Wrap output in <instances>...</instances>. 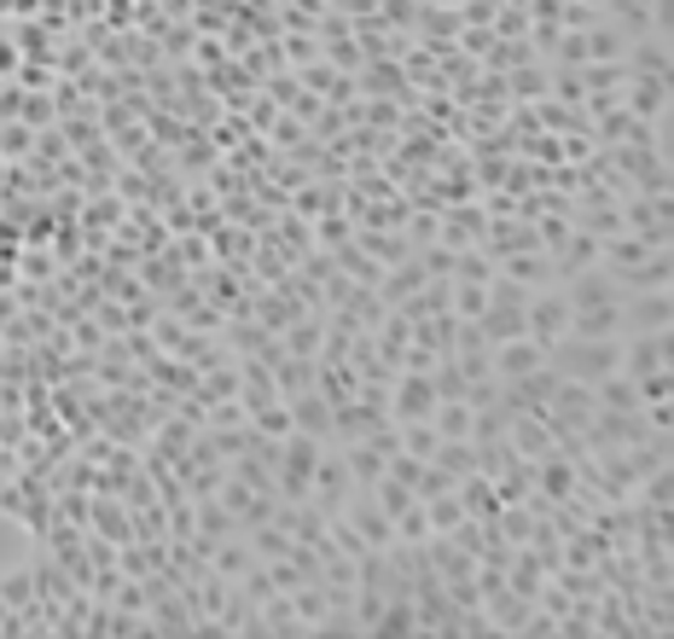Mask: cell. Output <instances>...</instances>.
Listing matches in <instances>:
<instances>
[{
    "instance_id": "8",
    "label": "cell",
    "mask_w": 674,
    "mask_h": 639,
    "mask_svg": "<svg viewBox=\"0 0 674 639\" xmlns=\"http://www.w3.org/2000/svg\"><path fill=\"white\" fill-rule=\"evenodd\" d=\"M546 366V349L535 338H512V343H495V378H529Z\"/></svg>"
},
{
    "instance_id": "20",
    "label": "cell",
    "mask_w": 674,
    "mask_h": 639,
    "mask_svg": "<svg viewBox=\"0 0 674 639\" xmlns=\"http://www.w3.org/2000/svg\"><path fill=\"white\" fill-rule=\"evenodd\" d=\"M460 506H465V518H495L500 494H495V483H488L483 471H472V477L460 483Z\"/></svg>"
},
{
    "instance_id": "11",
    "label": "cell",
    "mask_w": 674,
    "mask_h": 639,
    "mask_svg": "<svg viewBox=\"0 0 674 639\" xmlns=\"http://www.w3.org/2000/svg\"><path fill=\"white\" fill-rule=\"evenodd\" d=\"M495 267L506 279L529 285V291H535V285H553V256H546V251H512V256H500Z\"/></svg>"
},
{
    "instance_id": "3",
    "label": "cell",
    "mask_w": 674,
    "mask_h": 639,
    "mask_svg": "<svg viewBox=\"0 0 674 639\" xmlns=\"http://www.w3.org/2000/svg\"><path fill=\"white\" fill-rule=\"evenodd\" d=\"M343 518H350V524L361 529V541H366V547H378V552L396 541V524H390V511L378 506V494H373V488H355V494H350V506H343Z\"/></svg>"
},
{
    "instance_id": "32",
    "label": "cell",
    "mask_w": 674,
    "mask_h": 639,
    "mask_svg": "<svg viewBox=\"0 0 674 639\" xmlns=\"http://www.w3.org/2000/svg\"><path fill=\"white\" fill-rule=\"evenodd\" d=\"M30 146H35L30 122H0V157H24Z\"/></svg>"
},
{
    "instance_id": "21",
    "label": "cell",
    "mask_w": 674,
    "mask_h": 639,
    "mask_svg": "<svg viewBox=\"0 0 674 639\" xmlns=\"http://www.w3.org/2000/svg\"><path fill=\"white\" fill-rule=\"evenodd\" d=\"M431 425H437L442 442H465V437H472V401H437Z\"/></svg>"
},
{
    "instance_id": "5",
    "label": "cell",
    "mask_w": 674,
    "mask_h": 639,
    "mask_svg": "<svg viewBox=\"0 0 674 639\" xmlns=\"http://www.w3.org/2000/svg\"><path fill=\"white\" fill-rule=\"evenodd\" d=\"M431 407H437V389L424 373H396L390 384V419H431Z\"/></svg>"
},
{
    "instance_id": "14",
    "label": "cell",
    "mask_w": 674,
    "mask_h": 639,
    "mask_svg": "<svg viewBox=\"0 0 674 639\" xmlns=\"http://www.w3.org/2000/svg\"><path fill=\"white\" fill-rule=\"evenodd\" d=\"M431 389H437V401H465V389H472V378H465V366H460V355H437L431 361Z\"/></svg>"
},
{
    "instance_id": "15",
    "label": "cell",
    "mask_w": 674,
    "mask_h": 639,
    "mask_svg": "<svg viewBox=\"0 0 674 639\" xmlns=\"http://www.w3.org/2000/svg\"><path fill=\"white\" fill-rule=\"evenodd\" d=\"M594 401L605 407V414H634V407H640V389H634V378H628V373H605V378L594 384Z\"/></svg>"
},
{
    "instance_id": "13",
    "label": "cell",
    "mask_w": 674,
    "mask_h": 639,
    "mask_svg": "<svg viewBox=\"0 0 674 639\" xmlns=\"http://www.w3.org/2000/svg\"><path fill=\"white\" fill-rule=\"evenodd\" d=\"M262 559H256V552H251V541H244V535H228V541H221L216 552H210V570L216 575H228V582H239V575L244 570H256Z\"/></svg>"
},
{
    "instance_id": "27",
    "label": "cell",
    "mask_w": 674,
    "mask_h": 639,
    "mask_svg": "<svg viewBox=\"0 0 674 639\" xmlns=\"http://www.w3.org/2000/svg\"><path fill=\"white\" fill-rule=\"evenodd\" d=\"M350 239H355V221L343 216V210L314 216V244H320V251H338V244H350Z\"/></svg>"
},
{
    "instance_id": "30",
    "label": "cell",
    "mask_w": 674,
    "mask_h": 639,
    "mask_svg": "<svg viewBox=\"0 0 674 639\" xmlns=\"http://www.w3.org/2000/svg\"><path fill=\"white\" fill-rule=\"evenodd\" d=\"M0 599H7L12 610H18V605H30V599H35V570L24 564V570H12V575H0Z\"/></svg>"
},
{
    "instance_id": "10",
    "label": "cell",
    "mask_w": 674,
    "mask_h": 639,
    "mask_svg": "<svg viewBox=\"0 0 674 639\" xmlns=\"http://www.w3.org/2000/svg\"><path fill=\"white\" fill-rule=\"evenodd\" d=\"M506 437H512L518 460H546V453H553V425H546V414H518L506 425Z\"/></svg>"
},
{
    "instance_id": "26",
    "label": "cell",
    "mask_w": 674,
    "mask_h": 639,
    "mask_svg": "<svg viewBox=\"0 0 674 639\" xmlns=\"http://www.w3.org/2000/svg\"><path fill=\"white\" fill-rule=\"evenodd\" d=\"M437 425L431 419H401V453H413V460H431L437 453Z\"/></svg>"
},
{
    "instance_id": "1",
    "label": "cell",
    "mask_w": 674,
    "mask_h": 639,
    "mask_svg": "<svg viewBox=\"0 0 674 639\" xmlns=\"http://www.w3.org/2000/svg\"><path fill=\"white\" fill-rule=\"evenodd\" d=\"M523 332L535 338L541 349H553L564 332H570V297H564V285H535L523 302Z\"/></svg>"
},
{
    "instance_id": "12",
    "label": "cell",
    "mask_w": 674,
    "mask_h": 639,
    "mask_svg": "<svg viewBox=\"0 0 674 639\" xmlns=\"http://www.w3.org/2000/svg\"><path fill=\"white\" fill-rule=\"evenodd\" d=\"M274 384H279V401L302 396V389H314V355H279L274 361Z\"/></svg>"
},
{
    "instance_id": "17",
    "label": "cell",
    "mask_w": 674,
    "mask_h": 639,
    "mask_svg": "<svg viewBox=\"0 0 674 639\" xmlns=\"http://www.w3.org/2000/svg\"><path fill=\"white\" fill-rule=\"evenodd\" d=\"M117 564H122V575L146 582L152 570H163V541H122L117 547Z\"/></svg>"
},
{
    "instance_id": "29",
    "label": "cell",
    "mask_w": 674,
    "mask_h": 639,
    "mask_svg": "<svg viewBox=\"0 0 674 639\" xmlns=\"http://www.w3.org/2000/svg\"><path fill=\"white\" fill-rule=\"evenodd\" d=\"M251 430H262V437H274V442H285V437H291V407H285V401H274V407H262V414H251Z\"/></svg>"
},
{
    "instance_id": "24",
    "label": "cell",
    "mask_w": 674,
    "mask_h": 639,
    "mask_svg": "<svg viewBox=\"0 0 674 639\" xmlns=\"http://www.w3.org/2000/svg\"><path fill=\"white\" fill-rule=\"evenodd\" d=\"M424 518H431V535H448L460 518H465V506H460V488H442L424 500Z\"/></svg>"
},
{
    "instance_id": "23",
    "label": "cell",
    "mask_w": 674,
    "mask_h": 639,
    "mask_svg": "<svg viewBox=\"0 0 674 639\" xmlns=\"http://www.w3.org/2000/svg\"><path fill=\"white\" fill-rule=\"evenodd\" d=\"M506 93L523 99V106H535V99L546 93V65L535 58V65H518V70H506Z\"/></svg>"
},
{
    "instance_id": "35",
    "label": "cell",
    "mask_w": 674,
    "mask_h": 639,
    "mask_svg": "<svg viewBox=\"0 0 674 639\" xmlns=\"http://www.w3.org/2000/svg\"><path fill=\"white\" fill-rule=\"evenodd\" d=\"M175 256H180V267H210V244H203V233H187L175 244Z\"/></svg>"
},
{
    "instance_id": "9",
    "label": "cell",
    "mask_w": 674,
    "mask_h": 639,
    "mask_svg": "<svg viewBox=\"0 0 674 639\" xmlns=\"http://www.w3.org/2000/svg\"><path fill=\"white\" fill-rule=\"evenodd\" d=\"M285 407H291V425L302 430V437H314V442H332V401H325L320 389H302V396H291Z\"/></svg>"
},
{
    "instance_id": "31",
    "label": "cell",
    "mask_w": 674,
    "mask_h": 639,
    "mask_svg": "<svg viewBox=\"0 0 674 639\" xmlns=\"http://www.w3.org/2000/svg\"><path fill=\"white\" fill-rule=\"evenodd\" d=\"M279 53H285V65H291V70H302V65H314V58H320V35L314 30H297Z\"/></svg>"
},
{
    "instance_id": "40",
    "label": "cell",
    "mask_w": 674,
    "mask_h": 639,
    "mask_svg": "<svg viewBox=\"0 0 674 639\" xmlns=\"http://www.w3.org/2000/svg\"><path fill=\"white\" fill-rule=\"evenodd\" d=\"M424 7H460V0H424Z\"/></svg>"
},
{
    "instance_id": "33",
    "label": "cell",
    "mask_w": 674,
    "mask_h": 639,
    "mask_svg": "<svg viewBox=\"0 0 674 639\" xmlns=\"http://www.w3.org/2000/svg\"><path fill=\"white\" fill-rule=\"evenodd\" d=\"M274 140L268 146H279V152H297L302 140H309V129H302V117H274V129H268Z\"/></svg>"
},
{
    "instance_id": "41",
    "label": "cell",
    "mask_w": 674,
    "mask_h": 639,
    "mask_svg": "<svg viewBox=\"0 0 674 639\" xmlns=\"http://www.w3.org/2000/svg\"><path fill=\"white\" fill-rule=\"evenodd\" d=\"M7 610H12V605H7V599H0V623H7Z\"/></svg>"
},
{
    "instance_id": "28",
    "label": "cell",
    "mask_w": 674,
    "mask_h": 639,
    "mask_svg": "<svg viewBox=\"0 0 674 639\" xmlns=\"http://www.w3.org/2000/svg\"><path fill=\"white\" fill-rule=\"evenodd\" d=\"M674 285V256L669 251H651L645 267H640V279H634V291H669Z\"/></svg>"
},
{
    "instance_id": "39",
    "label": "cell",
    "mask_w": 674,
    "mask_h": 639,
    "mask_svg": "<svg viewBox=\"0 0 674 639\" xmlns=\"http://www.w3.org/2000/svg\"><path fill=\"white\" fill-rule=\"evenodd\" d=\"M18 65H12V47H7V41H0V76H12Z\"/></svg>"
},
{
    "instance_id": "38",
    "label": "cell",
    "mask_w": 674,
    "mask_h": 639,
    "mask_svg": "<svg viewBox=\"0 0 674 639\" xmlns=\"http://www.w3.org/2000/svg\"><path fill=\"white\" fill-rule=\"evenodd\" d=\"M18 111H24V93H18V88H0V122H12Z\"/></svg>"
},
{
    "instance_id": "25",
    "label": "cell",
    "mask_w": 674,
    "mask_h": 639,
    "mask_svg": "<svg viewBox=\"0 0 674 639\" xmlns=\"http://www.w3.org/2000/svg\"><path fill=\"white\" fill-rule=\"evenodd\" d=\"M291 605H297V623L309 628V634H320V623H325V587L320 582H302L291 593Z\"/></svg>"
},
{
    "instance_id": "19",
    "label": "cell",
    "mask_w": 674,
    "mask_h": 639,
    "mask_svg": "<svg viewBox=\"0 0 674 639\" xmlns=\"http://www.w3.org/2000/svg\"><path fill=\"white\" fill-rule=\"evenodd\" d=\"M373 634H384V639H407V634H419V605H413V599H384Z\"/></svg>"
},
{
    "instance_id": "6",
    "label": "cell",
    "mask_w": 674,
    "mask_h": 639,
    "mask_svg": "<svg viewBox=\"0 0 674 639\" xmlns=\"http://www.w3.org/2000/svg\"><path fill=\"white\" fill-rule=\"evenodd\" d=\"M546 256H553V285H564V279L587 274V267H599V239L582 233V227H570V239L559 244V251H546Z\"/></svg>"
},
{
    "instance_id": "4",
    "label": "cell",
    "mask_w": 674,
    "mask_h": 639,
    "mask_svg": "<svg viewBox=\"0 0 674 639\" xmlns=\"http://www.w3.org/2000/svg\"><path fill=\"white\" fill-rule=\"evenodd\" d=\"M88 529L106 535L111 547L134 541V511H129V500H122V494H93V500H88Z\"/></svg>"
},
{
    "instance_id": "34",
    "label": "cell",
    "mask_w": 674,
    "mask_h": 639,
    "mask_svg": "<svg viewBox=\"0 0 674 639\" xmlns=\"http://www.w3.org/2000/svg\"><path fill=\"white\" fill-rule=\"evenodd\" d=\"M634 389H640V407L669 401L674 396V373H669V366H663V373H645V378H634Z\"/></svg>"
},
{
    "instance_id": "7",
    "label": "cell",
    "mask_w": 674,
    "mask_h": 639,
    "mask_svg": "<svg viewBox=\"0 0 674 639\" xmlns=\"http://www.w3.org/2000/svg\"><path fill=\"white\" fill-rule=\"evenodd\" d=\"M622 106L634 111L640 122L669 117V76H628L622 81Z\"/></svg>"
},
{
    "instance_id": "36",
    "label": "cell",
    "mask_w": 674,
    "mask_h": 639,
    "mask_svg": "<svg viewBox=\"0 0 674 639\" xmlns=\"http://www.w3.org/2000/svg\"><path fill=\"white\" fill-rule=\"evenodd\" d=\"M495 35H529V12H523V0H512L506 12H495Z\"/></svg>"
},
{
    "instance_id": "2",
    "label": "cell",
    "mask_w": 674,
    "mask_h": 639,
    "mask_svg": "<svg viewBox=\"0 0 674 639\" xmlns=\"http://www.w3.org/2000/svg\"><path fill=\"white\" fill-rule=\"evenodd\" d=\"M628 332H674V297L669 291H622Z\"/></svg>"
},
{
    "instance_id": "22",
    "label": "cell",
    "mask_w": 674,
    "mask_h": 639,
    "mask_svg": "<svg viewBox=\"0 0 674 639\" xmlns=\"http://www.w3.org/2000/svg\"><path fill=\"white\" fill-rule=\"evenodd\" d=\"M622 81H628L622 58H594V65H582V88L587 93H622Z\"/></svg>"
},
{
    "instance_id": "16",
    "label": "cell",
    "mask_w": 674,
    "mask_h": 639,
    "mask_svg": "<svg viewBox=\"0 0 674 639\" xmlns=\"http://www.w3.org/2000/svg\"><path fill=\"white\" fill-rule=\"evenodd\" d=\"M431 465H437L442 477L460 488V483H465V477H472V471H477V448H472V442H437Z\"/></svg>"
},
{
    "instance_id": "18",
    "label": "cell",
    "mask_w": 674,
    "mask_h": 639,
    "mask_svg": "<svg viewBox=\"0 0 674 639\" xmlns=\"http://www.w3.org/2000/svg\"><path fill=\"white\" fill-rule=\"evenodd\" d=\"M343 460H350V477H355V488H373L378 477H384V453L373 448V442H343Z\"/></svg>"
},
{
    "instance_id": "37",
    "label": "cell",
    "mask_w": 674,
    "mask_h": 639,
    "mask_svg": "<svg viewBox=\"0 0 674 639\" xmlns=\"http://www.w3.org/2000/svg\"><path fill=\"white\" fill-rule=\"evenodd\" d=\"M53 117H58V106H47V99H30V93H24V111H18V122H30V129H53Z\"/></svg>"
}]
</instances>
